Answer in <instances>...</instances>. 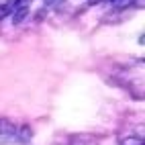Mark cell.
<instances>
[{
    "label": "cell",
    "mask_w": 145,
    "mask_h": 145,
    "mask_svg": "<svg viewBox=\"0 0 145 145\" xmlns=\"http://www.w3.org/2000/svg\"><path fill=\"white\" fill-rule=\"evenodd\" d=\"M72 145H98L92 137H88V135H76V137L72 139Z\"/></svg>",
    "instance_id": "obj_4"
},
{
    "label": "cell",
    "mask_w": 145,
    "mask_h": 145,
    "mask_svg": "<svg viewBox=\"0 0 145 145\" xmlns=\"http://www.w3.org/2000/svg\"><path fill=\"white\" fill-rule=\"evenodd\" d=\"M119 145H145V141H143L141 137H135V135H131V137L119 139Z\"/></svg>",
    "instance_id": "obj_5"
},
{
    "label": "cell",
    "mask_w": 145,
    "mask_h": 145,
    "mask_svg": "<svg viewBox=\"0 0 145 145\" xmlns=\"http://www.w3.org/2000/svg\"><path fill=\"white\" fill-rule=\"evenodd\" d=\"M8 14H12V0H8L6 4H0V23H2Z\"/></svg>",
    "instance_id": "obj_6"
},
{
    "label": "cell",
    "mask_w": 145,
    "mask_h": 145,
    "mask_svg": "<svg viewBox=\"0 0 145 145\" xmlns=\"http://www.w3.org/2000/svg\"><path fill=\"white\" fill-rule=\"evenodd\" d=\"M43 2H45V4H53V2H55V0H43Z\"/></svg>",
    "instance_id": "obj_8"
},
{
    "label": "cell",
    "mask_w": 145,
    "mask_h": 145,
    "mask_svg": "<svg viewBox=\"0 0 145 145\" xmlns=\"http://www.w3.org/2000/svg\"><path fill=\"white\" fill-rule=\"evenodd\" d=\"M108 4L117 10H125V8H131L137 4V0H108Z\"/></svg>",
    "instance_id": "obj_3"
},
{
    "label": "cell",
    "mask_w": 145,
    "mask_h": 145,
    "mask_svg": "<svg viewBox=\"0 0 145 145\" xmlns=\"http://www.w3.org/2000/svg\"><path fill=\"white\" fill-rule=\"evenodd\" d=\"M33 0H12V23L21 25L25 21V16L29 14V8H31Z\"/></svg>",
    "instance_id": "obj_1"
},
{
    "label": "cell",
    "mask_w": 145,
    "mask_h": 145,
    "mask_svg": "<svg viewBox=\"0 0 145 145\" xmlns=\"http://www.w3.org/2000/svg\"><path fill=\"white\" fill-rule=\"evenodd\" d=\"M31 137H33V131H31L29 125H23V127L16 129V141H18V145L29 143V141H31Z\"/></svg>",
    "instance_id": "obj_2"
},
{
    "label": "cell",
    "mask_w": 145,
    "mask_h": 145,
    "mask_svg": "<svg viewBox=\"0 0 145 145\" xmlns=\"http://www.w3.org/2000/svg\"><path fill=\"white\" fill-rule=\"evenodd\" d=\"M16 127L10 123V121H6V119H0V135H4V133H10V131H14Z\"/></svg>",
    "instance_id": "obj_7"
}]
</instances>
